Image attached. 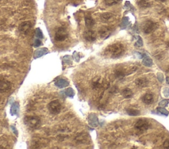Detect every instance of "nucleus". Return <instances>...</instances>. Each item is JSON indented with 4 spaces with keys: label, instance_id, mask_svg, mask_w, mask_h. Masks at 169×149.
I'll return each mask as SVG.
<instances>
[{
    "label": "nucleus",
    "instance_id": "f257e3e1",
    "mask_svg": "<svg viewBox=\"0 0 169 149\" xmlns=\"http://www.w3.org/2000/svg\"><path fill=\"white\" fill-rule=\"evenodd\" d=\"M125 53V47L121 43H114L110 45L104 51L106 57L112 58H117L124 55Z\"/></svg>",
    "mask_w": 169,
    "mask_h": 149
},
{
    "label": "nucleus",
    "instance_id": "f03ea898",
    "mask_svg": "<svg viewBox=\"0 0 169 149\" xmlns=\"http://www.w3.org/2000/svg\"><path fill=\"white\" fill-rule=\"evenodd\" d=\"M24 123L29 128L36 129L41 126V120L39 116H26L24 118Z\"/></svg>",
    "mask_w": 169,
    "mask_h": 149
},
{
    "label": "nucleus",
    "instance_id": "7ed1b4c3",
    "mask_svg": "<svg viewBox=\"0 0 169 149\" xmlns=\"http://www.w3.org/2000/svg\"><path fill=\"white\" fill-rule=\"evenodd\" d=\"M48 111L50 114L53 115H57L62 109V105L59 100H54L51 101V102L48 105Z\"/></svg>",
    "mask_w": 169,
    "mask_h": 149
},
{
    "label": "nucleus",
    "instance_id": "20e7f679",
    "mask_svg": "<svg viewBox=\"0 0 169 149\" xmlns=\"http://www.w3.org/2000/svg\"><path fill=\"white\" fill-rule=\"evenodd\" d=\"M151 124L149 122L145 119H139L134 125V128L139 132H143L149 129Z\"/></svg>",
    "mask_w": 169,
    "mask_h": 149
},
{
    "label": "nucleus",
    "instance_id": "39448f33",
    "mask_svg": "<svg viewBox=\"0 0 169 149\" xmlns=\"http://www.w3.org/2000/svg\"><path fill=\"white\" fill-rule=\"evenodd\" d=\"M68 38V32L64 27L58 28L56 31L54 39L56 41L61 42L65 41Z\"/></svg>",
    "mask_w": 169,
    "mask_h": 149
},
{
    "label": "nucleus",
    "instance_id": "423d86ee",
    "mask_svg": "<svg viewBox=\"0 0 169 149\" xmlns=\"http://www.w3.org/2000/svg\"><path fill=\"white\" fill-rule=\"evenodd\" d=\"M157 28V24L153 21L147 20L142 24V30L146 34H151L153 32L156 30Z\"/></svg>",
    "mask_w": 169,
    "mask_h": 149
},
{
    "label": "nucleus",
    "instance_id": "0eeeda50",
    "mask_svg": "<svg viewBox=\"0 0 169 149\" xmlns=\"http://www.w3.org/2000/svg\"><path fill=\"white\" fill-rule=\"evenodd\" d=\"M12 89V84L6 79L0 81V93H9Z\"/></svg>",
    "mask_w": 169,
    "mask_h": 149
},
{
    "label": "nucleus",
    "instance_id": "6e6552de",
    "mask_svg": "<svg viewBox=\"0 0 169 149\" xmlns=\"http://www.w3.org/2000/svg\"><path fill=\"white\" fill-rule=\"evenodd\" d=\"M32 28V24L29 21H25V22H23L21 24V25L19 26V31L20 32V33L24 35H26L29 33V32L31 31Z\"/></svg>",
    "mask_w": 169,
    "mask_h": 149
},
{
    "label": "nucleus",
    "instance_id": "1a4fd4ad",
    "mask_svg": "<svg viewBox=\"0 0 169 149\" xmlns=\"http://www.w3.org/2000/svg\"><path fill=\"white\" fill-rule=\"evenodd\" d=\"M83 37L86 41H87L88 42H93L96 39L97 35H96L95 31L89 29V30L85 31V32L83 34Z\"/></svg>",
    "mask_w": 169,
    "mask_h": 149
},
{
    "label": "nucleus",
    "instance_id": "9d476101",
    "mask_svg": "<svg viewBox=\"0 0 169 149\" xmlns=\"http://www.w3.org/2000/svg\"><path fill=\"white\" fill-rule=\"evenodd\" d=\"M98 34L101 38L106 39L108 38L110 35L111 34V29L107 27V26H104L102 27L98 31Z\"/></svg>",
    "mask_w": 169,
    "mask_h": 149
},
{
    "label": "nucleus",
    "instance_id": "9b49d317",
    "mask_svg": "<svg viewBox=\"0 0 169 149\" xmlns=\"http://www.w3.org/2000/svg\"><path fill=\"white\" fill-rule=\"evenodd\" d=\"M114 15L111 13H104L100 16V18L102 22H109L113 19Z\"/></svg>",
    "mask_w": 169,
    "mask_h": 149
},
{
    "label": "nucleus",
    "instance_id": "f8f14e48",
    "mask_svg": "<svg viewBox=\"0 0 169 149\" xmlns=\"http://www.w3.org/2000/svg\"><path fill=\"white\" fill-rule=\"evenodd\" d=\"M135 84L138 87H145L148 86L149 80L146 78H139L135 80Z\"/></svg>",
    "mask_w": 169,
    "mask_h": 149
},
{
    "label": "nucleus",
    "instance_id": "ddd939ff",
    "mask_svg": "<svg viewBox=\"0 0 169 149\" xmlns=\"http://www.w3.org/2000/svg\"><path fill=\"white\" fill-rule=\"evenodd\" d=\"M142 101L146 105H151L154 101L153 95L151 93H147L145 95H144V96L142 98Z\"/></svg>",
    "mask_w": 169,
    "mask_h": 149
},
{
    "label": "nucleus",
    "instance_id": "4468645a",
    "mask_svg": "<svg viewBox=\"0 0 169 149\" xmlns=\"http://www.w3.org/2000/svg\"><path fill=\"white\" fill-rule=\"evenodd\" d=\"M85 25L88 28H91L95 25V21L90 15H86L85 17Z\"/></svg>",
    "mask_w": 169,
    "mask_h": 149
},
{
    "label": "nucleus",
    "instance_id": "2eb2a0df",
    "mask_svg": "<svg viewBox=\"0 0 169 149\" xmlns=\"http://www.w3.org/2000/svg\"><path fill=\"white\" fill-rule=\"evenodd\" d=\"M121 94L122 96L125 98V99H130V98L133 97V93L132 91H131V89L126 87V88H124V89H122Z\"/></svg>",
    "mask_w": 169,
    "mask_h": 149
},
{
    "label": "nucleus",
    "instance_id": "dca6fc26",
    "mask_svg": "<svg viewBox=\"0 0 169 149\" xmlns=\"http://www.w3.org/2000/svg\"><path fill=\"white\" fill-rule=\"evenodd\" d=\"M137 4H138V6L141 8V9H146V8L151 7V4H150V2L147 1V0H139Z\"/></svg>",
    "mask_w": 169,
    "mask_h": 149
},
{
    "label": "nucleus",
    "instance_id": "f3484780",
    "mask_svg": "<svg viewBox=\"0 0 169 149\" xmlns=\"http://www.w3.org/2000/svg\"><path fill=\"white\" fill-rule=\"evenodd\" d=\"M126 111H127V113L130 116H138L140 114V111H139V110H137V109L128 108Z\"/></svg>",
    "mask_w": 169,
    "mask_h": 149
},
{
    "label": "nucleus",
    "instance_id": "a211bd4d",
    "mask_svg": "<svg viewBox=\"0 0 169 149\" xmlns=\"http://www.w3.org/2000/svg\"><path fill=\"white\" fill-rule=\"evenodd\" d=\"M126 75V73L124 70H121V69H119V70H117L115 72V76L117 78H122Z\"/></svg>",
    "mask_w": 169,
    "mask_h": 149
},
{
    "label": "nucleus",
    "instance_id": "6ab92c4d",
    "mask_svg": "<svg viewBox=\"0 0 169 149\" xmlns=\"http://www.w3.org/2000/svg\"><path fill=\"white\" fill-rule=\"evenodd\" d=\"M119 1L120 0H104V4L107 6H113L114 5H116Z\"/></svg>",
    "mask_w": 169,
    "mask_h": 149
},
{
    "label": "nucleus",
    "instance_id": "aec40b11",
    "mask_svg": "<svg viewBox=\"0 0 169 149\" xmlns=\"http://www.w3.org/2000/svg\"><path fill=\"white\" fill-rule=\"evenodd\" d=\"M163 147L165 148H169V139L166 140L163 143Z\"/></svg>",
    "mask_w": 169,
    "mask_h": 149
},
{
    "label": "nucleus",
    "instance_id": "412c9836",
    "mask_svg": "<svg viewBox=\"0 0 169 149\" xmlns=\"http://www.w3.org/2000/svg\"><path fill=\"white\" fill-rule=\"evenodd\" d=\"M167 47L169 49V41L167 42Z\"/></svg>",
    "mask_w": 169,
    "mask_h": 149
},
{
    "label": "nucleus",
    "instance_id": "4be33fe9",
    "mask_svg": "<svg viewBox=\"0 0 169 149\" xmlns=\"http://www.w3.org/2000/svg\"><path fill=\"white\" fill-rule=\"evenodd\" d=\"M159 1H161V2H165L166 1H167V0H159Z\"/></svg>",
    "mask_w": 169,
    "mask_h": 149
}]
</instances>
